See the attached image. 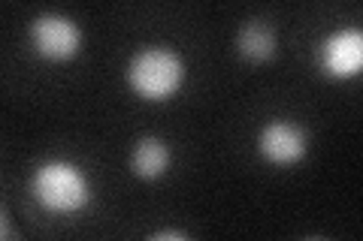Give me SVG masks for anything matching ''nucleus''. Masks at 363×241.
I'll use <instances>...</instances> for the list:
<instances>
[{"label":"nucleus","mask_w":363,"mask_h":241,"mask_svg":"<svg viewBox=\"0 0 363 241\" xmlns=\"http://www.w3.org/2000/svg\"><path fill=\"white\" fill-rule=\"evenodd\" d=\"M149 241H191L185 233H179V229H164V233H155Z\"/></svg>","instance_id":"nucleus-8"},{"label":"nucleus","mask_w":363,"mask_h":241,"mask_svg":"<svg viewBox=\"0 0 363 241\" xmlns=\"http://www.w3.org/2000/svg\"><path fill=\"white\" fill-rule=\"evenodd\" d=\"M321 66L336 78H351L363 73V30L342 28L321 49Z\"/></svg>","instance_id":"nucleus-4"},{"label":"nucleus","mask_w":363,"mask_h":241,"mask_svg":"<svg viewBox=\"0 0 363 241\" xmlns=\"http://www.w3.org/2000/svg\"><path fill=\"white\" fill-rule=\"evenodd\" d=\"M30 37H33V45H37V52L43 57H49V61H67V57H73L79 52V28L76 21H70L67 16H40L33 21L30 28Z\"/></svg>","instance_id":"nucleus-3"},{"label":"nucleus","mask_w":363,"mask_h":241,"mask_svg":"<svg viewBox=\"0 0 363 241\" xmlns=\"http://www.w3.org/2000/svg\"><path fill=\"white\" fill-rule=\"evenodd\" d=\"M236 45L248 61H269L272 52H276V30L267 21H248L236 37Z\"/></svg>","instance_id":"nucleus-7"},{"label":"nucleus","mask_w":363,"mask_h":241,"mask_svg":"<svg viewBox=\"0 0 363 241\" xmlns=\"http://www.w3.org/2000/svg\"><path fill=\"white\" fill-rule=\"evenodd\" d=\"M169 160H173L169 145L164 139H157V136H145V139L136 142L130 163L140 178H161L169 169Z\"/></svg>","instance_id":"nucleus-6"},{"label":"nucleus","mask_w":363,"mask_h":241,"mask_svg":"<svg viewBox=\"0 0 363 241\" xmlns=\"http://www.w3.org/2000/svg\"><path fill=\"white\" fill-rule=\"evenodd\" d=\"M182 76H185L182 57L169 49H143L140 54H133L128 66L130 88L145 100L173 97L182 85Z\"/></svg>","instance_id":"nucleus-2"},{"label":"nucleus","mask_w":363,"mask_h":241,"mask_svg":"<svg viewBox=\"0 0 363 241\" xmlns=\"http://www.w3.org/2000/svg\"><path fill=\"white\" fill-rule=\"evenodd\" d=\"M33 196L43 208L55 214H76L88 205L91 184L79 166L67 160H52V163H43L33 175Z\"/></svg>","instance_id":"nucleus-1"},{"label":"nucleus","mask_w":363,"mask_h":241,"mask_svg":"<svg viewBox=\"0 0 363 241\" xmlns=\"http://www.w3.org/2000/svg\"><path fill=\"white\" fill-rule=\"evenodd\" d=\"M306 241H327V238H306Z\"/></svg>","instance_id":"nucleus-9"},{"label":"nucleus","mask_w":363,"mask_h":241,"mask_svg":"<svg viewBox=\"0 0 363 241\" xmlns=\"http://www.w3.org/2000/svg\"><path fill=\"white\" fill-rule=\"evenodd\" d=\"M257 148L264 160L276 166H291L306 154V133L294 121H272L257 136Z\"/></svg>","instance_id":"nucleus-5"}]
</instances>
